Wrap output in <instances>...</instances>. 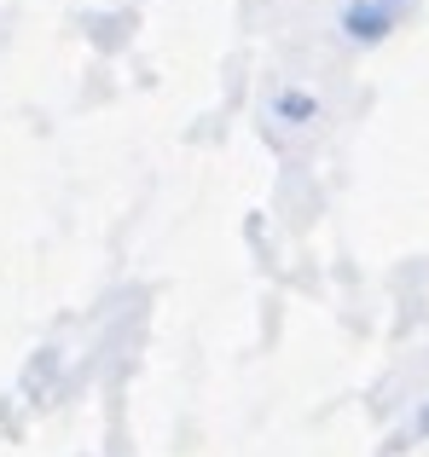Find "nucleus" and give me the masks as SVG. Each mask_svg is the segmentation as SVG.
<instances>
[{"label":"nucleus","instance_id":"obj_1","mask_svg":"<svg viewBox=\"0 0 429 457\" xmlns=\"http://www.w3.org/2000/svg\"><path fill=\"white\" fill-rule=\"evenodd\" d=\"M342 29H349V41H383V35L395 29V12H389L383 0H354Z\"/></svg>","mask_w":429,"mask_h":457},{"label":"nucleus","instance_id":"obj_2","mask_svg":"<svg viewBox=\"0 0 429 457\" xmlns=\"http://www.w3.org/2000/svg\"><path fill=\"white\" fill-rule=\"evenodd\" d=\"M319 104L307 99V93H279V104H273V116H284V122H290V116H314Z\"/></svg>","mask_w":429,"mask_h":457}]
</instances>
